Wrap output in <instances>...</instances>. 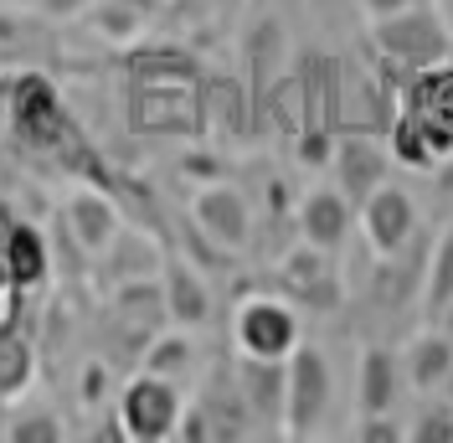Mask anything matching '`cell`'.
I'll return each instance as SVG.
<instances>
[{"mask_svg": "<svg viewBox=\"0 0 453 443\" xmlns=\"http://www.w3.org/2000/svg\"><path fill=\"white\" fill-rule=\"evenodd\" d=\"M402 351L396 346H361V361H356V417H371V413H396L402 402Z\"/></svg>", "mask_w": 453, "mask_h": 443, "instance_id": "5bb4252c", "label": "cell"}, {"mask_svg": "<svg viewBox=\"0 0 453 443\" xmlns=\"http://www.w3.org/2000/svg\"><path fill=\"white\" fill-rule=\"evenodd\" d=\"M62 232L78 243L83 258H98V253L113 248V237L124 232V212L109 191L98 186H73L67 201H62Z\"/></svg>", "mask_w": 453, "mask_h": 443, "instance_id": "ba28073f", "label": "cell"}, {"mask_svg": "<svg viewBox=\"0 0 453 443\" xmlns=\"http://www.w3.org/2000/svg\"><path fill=\"white\" fill-rule=\"evenodd\" d=\"M16 289V278H11V237H5V222H0V299Z\"/></svg>", "mask_w": 453, "mask_h": 443, "instance_id": "f546056e", "label": "cell"}, {"mask_svg": "<svg viewBox=\"0 0 453 443\" xmlns=\"http://www.w3.org/2000/svg\"><path fill=\"white\" fill-rule=\"evenodd\" d=\"M418 201L402 191L396 181H381L376 191L356 206V227H361V237H366V248L376 263H392V258H402L407 253V243H412V232H418Z\"/></svg>", "mask_w": 453, "mask_h": 443, "instance_id": "5b68a950", "label": "cell"}, {"mask_svg": "<svg viewBox=\"0 0 453 443\" xmlns=\"http://www.w3.org/2000/svg\"><path fill=\"white\" fill-rule=\"evenodd\" d=\"M5 109H11V129L31 144H62L67 135V104L47 73H21L5 88Z\"/></svg>", "mask_w": 453, "mask_h": 443, "instance_id": "52a82bcc", "label": "cell"}, {"mask_svg": "<svg viewBox=\"0 0 453 443\" xmlns=\"http://www.w3.org/2000/svg\"><path fill=\"white\" fill-rule=\"evenodd\" d=\"M5 237H11V278H16V289L11 294H42L47 289V278H52V243H47V232L27 217H5Z\"/></svg>", "mask_w": 453, "mask_h": 443, "instance_id": "2e32d148", "label": "cell"}, {"mask_svg": "<svg viewBox=\"0 0 453 443\" xmlns=\"http://www.w3.org/2000/svg\"><path fill=\"white\" fill-rule=\"evenodd\" d=\"M155 274H160V253L150 248L144 237H134V232H119L113 248L93 258V278H98L104 294L119 289V284H129V278H155Z\"/></svg>", "mask_w": 453, "mask_h": 443, "instance_id": "d6986e66", "label": "cell"}, {"mask_svg": "<svg viewBox=\"0 0 453 443\" xmlns=\"http://www.w3.org/2000/svg\"><path fill=\"white\" fill-rule=\"evenodd\" d=\"M387 170H392V150L371 135H340L335 150H330V175H335V186L345 191L350 206H361L387 181Z\"/></svg>", "mask_w": 453, "mask_h": 443, "instance_id": "7c38bea8", "label": "cell"}, {"mask_svg": "<svg viewBox=\"0 0 453 443\" xmlns=\"http://www.w3.org/2000/svg\"><path fill=\"white\" fill-rule=\"evenodd\" d=\"M11 413H16V402H11V397H0V433H5V423H11Z\"/></svg>", "mask_w": 453, "mask_h": 443, "instance_id": "1f68e13d", "label": "cell"}, {"mask_svg": "<svg viewBox=\"0 0 453 443\" xmlns=\"http://www.w3.org/2000/svg\"><path fill=\"white\" fill-rule=\"evenodd\" d=\"M83 21L98 31L104 42H134V36L144 31V11L140 5H129V0H109V5L93 0V5L83 11Z\"/></svg>", "mask_w": 453, "mask_h": 443, "instance_id": "603a6c76", "label": "cell"}, {"mask_svg": "<svg viewBox=\"0 0 453 443\" xmlns=\"http://www.w3.org/2000/svg\"><path fill=\"white\" fill-rule=\"evenodd\" d=\"M294 222H299V243L340 258L345 243H350V232H356V206L345 201V191H340L335 181H325V186H310V191L299 196Z\"/></svg>", "mask_w": 453, "mask_h": 443, "instance_id": "30bf717a", "label": "cell"}, {"mask_svg": "<svg viewBox=\"0 0 453 443\" xmlns=\"http://www.w3.org/2000/svg\"><path fill=\"white\" fill-rule=\"evenodd\" d=\"M412 443H453V408H427L412 428H407Z\"/></svg>", "mask_w": 453, "mask_h": 443, "instance_id": "83f0119b", "label": "cell"}, {"mask_svg": "<svg viewBox=\"0 0 453 443\" xmlns=\"http://www.w3.org/2000/svg\"><path fill=\"white\" fill-rule=\"evenodd\" d=\"M299 315L279 294H248L232 309V346L237 356H263V361H288V351L299 346Z\"/></svg>", "mask_w": 453, "mask_h": 443, "instance_id": "277c9868", "label": "cell"}, {"mask_svg": "<svg viewBox=\"0 0 453 443\" xmlns=\"http://www.w3.org/2000/svg\"><path fill=\"white\" fill-rule=\"evenodd\" d=\"M180 413H186V397H180V387L170 377L140 371V377L119 382L113 417H119L129 443H170L175 428H180Z\"/></svg>", "mask_w": 453, "mask_h": 443, "instance_id": "3957f363", "label": "cell"}, {"mask_svg": "<svg viewBox=\"0 0 453 443\" xmlns=\"http://www.w3.org/2000/svg\"><path fill=\"white\" fill-rule=\"evenodd\" d=\"M350 439L356 443H407V428H402L392 413H371L350 428Z\"/></svg>", "mask_w": 453, "mask_h": 443, "instance_id": "4316f807", "label": "cell"}, {"mask_svg": "<svg viewBox=\"0 0 453 443\" xmlns=\"http://www.w3.org/2000/svg\"><path fill=\"white\" fill-rule=\"evenodd\" d=\"M335 253H319L310 243H299V248L283 253L279 263V284L288 299H299V305L310 309H335L340 305V274H335Z\"/></svg>", "mask_w": 453, "mask_h": 443, "instance_id": "4fadbf2b", "label": "cell"}, {"mask_svg": "<svg viewBox=\"0 0 453 443\" xmlns=\"http://www.w3.org/2000/svg\"><path fill=\"white\" fill-rule=\"evenodd\" d=\"M402 377L412 392H438L453 382V340L443 330H418L402 346Z\"/></svg>", "mask_w": 453, "mask_h": 443, "instance_id": "ac0fdd59", "label": "cell"}, {"mask_svg": "<svg viewBox=\"0 0 453 443\" xmlns=\"http://www.w3.org/2000/svg\"><path fill=\"white\" fill-rule=\"evenodd\" d=\"M0 93H5V52H0Z\"/></svg>", "mask_w": 453, "mask_h": 443, "instance_id": "836d02e7", "label": "cell"}, {"mask_svg": "<svg viewBox=\"0 0 453 443\" xmlns=\"http://www.w3.org/2000/svg\"><path fill=\"white\" fill-rule=\"evenodd\" d=\"M392 160H402V166H438V150L427 144V135L407 113L392 124Z\"/></svg>", "mask_w": 453, "mask_h": 443, "instance_id": "484cf974", "label": "cell"}, {"mask_svg": "<svg viewBox=\"0 0 453 443\" xmlns=\"http://www.w3.org/2000/svg\"><path fill=\"white\" fill-rule=\"evenodd\" d=\"M366 5L371 21H381V16H396V11H407V5H423V0H361Z\"/></svg>", "mask_w": 453, "mask_h": 443, "instance_id": "4dcf8cb0", "label": "cell"}, {"mask_svg": "<svg viewBox=\"0 0 453 443\" xmlns=\"http://www.w3.org/2000/svg\"><path fill=\"white\" fill-rule=\"evenodd\" d=\"M191 232L201 243H211L217 253H226V258L248 253V243H253V206H248V196L237 186H226V181L201 186L191 196Z\"/></svg>", "mask_w": 453, "mask_h": 443, "instance_id": "8992f818", "label": "cell"}, {"mask_svg": "<svg viewBox=\"0 0 453 443\" xmlns=\"http://www.w3.org/2000/svg\"><path fill=\"white\" fill-rule=\"evenodd\" d=\"M371 47L381 52V62H392L402 73H423V67H443L453 57V31L433 11V0H423V5L371 21Z\"/></svg>", "mask_w": 453, "mask_h": 443, "instance_id": "6da1fadb", "label": "cell"}, {"mask_svg": "<svg viewBox=\"0 0 453 443\" xmlns=\"http://www.w3.org/2000/svg\"><path fill=\"white\" fill-rule=\"evenodd\" d=\"M160 289H165V320L180 325V330H201L211 320V284L180 258V253H165L160 258Z\"/></svg>", "mask_w": 453, "mask_h": 443, "instance_id": "9a60e30c", "label": "cell"}, {"mask_svg": "<svg viewBox=\"0 0 453 443\" xmlns=\"http://www.w3.org/2000/svg\"><path fill=\"white\" fill-rule=\"evenodd\" d=\"M11 36H16V21H11V16L0 11V42H11Z\"/></svg>", "mask_w": 453, "mask_h": 443, "instance_id": "d6a6232c", "label": "cell"}, {"mask_svg": "<svg viewBox=\"0 0 453 443\" xmlns=\"http://www.w3.org/2000/svg\"><path fill=\"white\" fill-rule=\"evenodd\" d=\"M423 309L438 320L453 309V227L438 232V243L427 253V274H423Z\"/></svg>", "mask_w": 453, "mask_h": 443, "instance_id": "ffe728a7", "label": "cell"}, {"mask_svg": "<svg viewBox=\"0 0 453 443\" xmlns=\"http://www.w3.org/2000/svg\"><path fill=\"white\" fill-rule=\"evenodd\" d=\"M237 392L248 402L253 423H279L283 428V387H288V361H263V356H237Z\"/></svg>", "mask_w": 453, "mask_h": 443, "instance_id": "e0dca14e", "label": "cell"}, {"mask_svg": "<svg viewBox=\"0 0 453 443\" xmlns=\"http://www.w3.org/2000/svg\"><path fill=\"white\" fill-rule=\"evenodd\" d=\"M31 299L5 294L0 299V397L21 402L36 382V335L27 325Z\"/></svg>", "mask_w": 453, "mask_h": 443, "instance_id": "9c48e42d", "label": "cell"}, {"mask_svg": "<svg viewBox=\"0 0 453 443\" xmlns=\"http://www.w3.org/2000/svg\"><path fill=\"white\" fill-rule=\"evenodd\" d=\"M407 119L427 135V144L438 150V160L453 150V67H423L412 73L407 88Z\"/></svg>", "mask_w": 453, "mask_h": 443, "instance_id": "8fae6325", "label": "cell"}, {"mask_svg": "<svg viewBox=\"0 0 453 443\" xmlns=\"http://www.w3.org/2000/svg\"><path fill=\"white\" fill-rule=\"evenodd\" d=\"M248 67H253V88L268 93L279 83V67H283V27L279 21H263V27L248 36Z\"/></svg>", "mask_w": 453, "mask_h": 443, "instance_id": "7402d4cb", "label": "cell"}, {"mask_svg": "<svg viewBox=\"0 0 453 443\" xmlns=\"http://www.w3.org/2000/svg\"><path fill=\"white\" fill-rule=\"evenodd\" d=\"M31 5H36L42 21H78L93 0H31Z\"/></svg>", "mask_w": 453, "mask_h": 443, "instance_id": "f1b7e54d", "label": "cell"}, {"mask_svg": "<svg viewBox=\"0 0 453 443\" xmlns=\"http://www.w3.org/2000/svg\"><path fill=\"white\" fill-rule=\"evenodd\" d=\"M0 439L5 443H62L67 428H62L57 413H11V423H5Z\"/></svg>", "mask_w": 453, "mask_h": 443, "instance_id": "cb8c5ba5", "label": "cell"}, {"mask_svg": "<svg viewBox=\"0 0 453 443\" xmlns=\"http://www.w3.org/2000/svg\"><path fill=\"white\" fill-rule=\"evenodd\" d=\"M113 397H119V392H113V366L98 361V356L83 361V371H78V402H83L88 413H104Z\"/></svg>", "mask_w": 453, "mask_h": 443, "instance_id": "d4e9b609", "label": "cell"}, {"mask_svg": "<svg viewBox=\"0 0 453 443\" xmlns=\"http://www.w3.org/2000/svg\"><path fill=\"white\" fill-rule=\"evenodd\" d=\"M191 366H196V340L180 330V325H175V330H165V335H150V346H144V371L180 382Z\"/></svg>", "mask_w": 453, "mask_h": 443, "instance_id": "44dd1931", "label": "cell"}, {"mask_svg": "<svg viewBox=\"0 0 453 443\" xmlns=\"http://www.w3.org/2000/svg\"><path fill=\"white\" fill-rule=\"evenodd\" d=\"M335 408V371L319 346L299 340L288 351V387H283V439H314Z\"/></svg>", "mask_w": 453, "mask_h": 443, "instance_id": "7a4b0ae2", "label": "cell"}]
</instances>
